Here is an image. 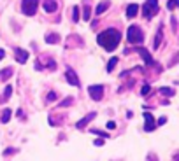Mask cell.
<instances>
[{
  "mask_svg": "<svg viewBox=\"0 0 179 161\" xmlns=\"http://www.w3.org/2000/svg\"><path fill=\"white\" fill-rule=\"evenodd\" d=\"M137 14H139V5H137V4H130V5L126 7V18L132 20V18H135Z\"/></svg>",
  "mask_w": 179,
  "mask_h": 161,
  "instance_id": "11",
  "label": "cell"
},
{
  "mask_svg": "<svg viewBox=\"0 0 179 161\" xmlns=\"http://www.w3.org/2000/svg\"><path fill=\"white\" fill-rule=\"evenodd\" d=\"M72 102H74V98H72V96H69V98H65V100L60 103V107H69V105H72Z\"/></svg>",
  "mask_w": 179,
  "mask_h": 161,
  "instance_id": "24",
  "label": "cell"
},
{
  "mask_svg": "<svg viewBox=\"0 0 179 161\" xmlns=\"http://www.w3.org/2000/svg\"><path fill=\"white\" fill-rule=\"evenodd\" d=\"M165 123H167V117H160V119H158V124H160V126H161V124H165Z\"/></svg>",
  "mask_w": 179,
  "mask_h": 161,
  "instance_id": "32",
  "label": "cell"
},
{
  "mask_svg": "<svg viewBox=\"0 0 179 161\" xmlns=\"http://www.w3.org/2000/svg\"><path fill=\"white\" fill-rule=\"evenodd\" d=\"M72 12H74V16H72V20L76 21V23H77V21H79V7H77V5H76V7H74V11H72Z\"/></svg>",
  "mask_w": 179,
  "mask_h": 161,
  "instance_id": "25",
  "label": "cell"
},
{
  "mask_svg": "<svg viewBox=\"0 0 179 161\" xmlns=\"http://www.w3.org/2000/svg\"><path fill=\"white\" fill-rule=\"evenodd\" d=\"M14 152H18V149H5V151H4V156H11V154H14Z\"/></svg>",
  "mask_w": 179,
  "mask_h": 161,
  "instance_id": "28",
  "label": "cell"
},
{
  "mask_svg": "<svg viewBox=\"0 0 179 161\" xmlns=\"http://www.w3.org/2000/svg\"><path fill=\"white\" fill-rule=\"evenodd\" d=\"M55 100H56V93H55V91L47 93V102H55Z\"/></svg>",
  "mask_w": 179,
  "mask_h": 161,
  "instance_id": "27",
  "label": "cell"
},
{
  "mask_svg": "<svg viewBox=\"0 0 179 161\" xmlns=\"http://www.w3.org/2000/svg\"><path fill=\"white\" fill-rule=\"evenodd\" d=\"M172 30H174V32L178 30V21H176V18H172Z\"/></svg>",
  "mask_w": 179,
  "mask_h": 161,
  "instance_id": "31",
  "label": "cell"
},
{
  "mask_svg": "<svg viewBox=\"0 0 179 161\" xmlns=\"http://www.w3.org/2000/svg\"><path fill=\"white\" fill-rule=\"evenodd\" d=\"M142 12H144V18H153L156 12H158V0H146L144 7H142Z\"/></svg>",
  "mask_w": 179,
  "mask_h": 161,
  "instance_id": "3",
  "label": "cell"
},
{
  "mask_svg": "<svg viewBox=\"0 0 179 161\" xmlns=\"http://www.w3.org/2000/svg\"><path fill=\"white\" fill-rule=\"evenodd\" d=\"M137 53L144 58L146 65H151V63H153V58H151V54H149V51H148L146 47H137Z\"/></svg>",
  "mask_w": 179,
  "mask_h": 161,
  "instance_id": "10",
  "label": "cell"
},
{
  "mask_svg": "<svg viewBox=\"0 0 179 161\" xmlns=\"http://www.w3.org/2000/svg\"><path fill=\"white\" fill-rule=\"evenodd\" d=\"M149 91H151V88H149V84H144V86H142V89H140V95H144V96H146V95H148Z\"/></svg>",
  "mask_w": 179,
  "mask_h": 161,
  "instance_id": "26",
  "label": "cell"
},
{
  "mask_svg": "<svg viewBox=\"0 0 179 161\" xmlns=\"http://www.w3.org/2000/svg\"><path fill=\"white\" fill-rule=\"evenodd\" d=\"M90 131H91L93 135H99L100 139H107V137H109V133H105V131H100V130H95V128H91Z\"/></svg>",
  "mask_w": 179,
  "mask_h": 161,
  "instance_id": "22",
  "label": "cell"
},
{
  "mask_svg": "<svg viewBox=\"0 0 179 161\" xmlns=\"http://www.w3.org/2000/svg\"><path fill=\"white\" fill-rule=\"evenodd\" d=\"M11 75H12V68H11V67H7V68H2V70H0V80H7Z\"/></svg>",
  "mask_w": 179,
  "mask_h": 161,
  "instance_id": "16",
  "label": "cell"
},
{
  "mask_svg": "<svg viewBox=\"0 0 179 161\" xmlns=\"http://www.w3.org/2000/svg\"><path fill=\"white\" fill-rule=\"evenodd\" d=\"M95 145H97V147H102V145H104V139H97V140H95Z\"/></svg>",
  "mask_w": 179,
  "mask_h": 161,
  "instance_id": "30",
  "label": "cell"
},
{
  "mask_svg": "<svg viewBox=\"0 0 179 161\" xmlns=\"http://www.w3.org/2000/svg\"><path fill=\"white\" fill-rule=\"evenodd\" d=\"M4 56H5V51H4V49H0V60H2Z\"/></svg>",
  "mask_w": 179,
  "mask_h": 161,
  "instance_id": "33",
  "label": "cell"
},
{
  "mask_svg": "<svg viewBox=\"0 0 179 161\" xmlns=\"http://www.w3.org/2000/svg\"><path fill=\"white\" fill-rule=\"evenodd\" d=\"M161 39H163V25H160V26H158L156 37H155V44H153V47H155V49H158V47H160V44H161Z\"/></svg>",
  "mask_w": 179,
  "mask_h": 161,
  "instance_id": "13",
  "label": "cell"
},
{
  "mask_svg": "<svg viewBox=\"0 0 179 161\" xmlns=\"http://www.w3.org/2000/svg\"><path fill=\"white\" fill-rule=\"evenodd\" d=\"M107 128H109V130H114V128H116V123H114V121H107Z\"/></svg>",
  "mask_w": 179,
  "mask_h": 161,
  "instance_id": "29",
  "label": "cell"
},
{
  "mask_svg": "<svg viewBox=\"0 0 179 161\" xmlns=\"http://www.w3.org/2000/svg\"><path fill=\"white\" fill-rule=\"evenodd\" d=\"M119 40H121V33H119L116 28H107L102 33H99V37H97V42H99L105 51H114L118 47Z\"/></svg>",
  "mask_w": 179,
  "mask_h": 161,
  "instance_id": "1",
  "label": "cell"
},
{
  "mask_svg": "<svg viewBox=\"0 0 179 161\" xmlns=\"http://www.w3.org/2000/svg\"><path fill=\"white\" fill-rule=\"evenodd\" d=\"M11 117H12V110H11V109H5V110L2 112V116H0V123L5 124V123L11 121Z\"/></svg>",
  "mask_w": 179,
  "mask_h": 161,
  "instance_id": "15",
  "label": "cell"
},
{
  "mask_svg": "<svg viewBox=\"0 0 179 161\" xmlns=\"http://www.w3.org/2000/svg\"><path fill=\"white\" fill-rule=\"evenodd\" d=\"M91 18V9H90V5H84V9H83V20L88 21Z\"/></svg>",
  "mask_w": 179,
  "mask_h": 161,
  "instance_id": "20",
  "label": "cell"
},
{
  "mask_svg": "<svg viewBox=\"0 0 179 161\" xmlns=\"http://www.w3.org/2000/svg\"><path fill=\"white\" fill-rule=\"evenodd\" d=\"M109 9V0H102L99 5H97V9H95V14H102V12H105Z\"/></svg>",
  "mask_w": 179,
  "mask_h": 161,
  "instance_id": "14",
  "label": "cell"
},
{
  "mask_svg": "<svg viewBox=\"0 0 179 161\" xmlns=\"http://www.w3.org/2000/svg\"><path fill=\"white\" fill-rule=\"evenodd\" d=\"M178 4H179V0H169V4H167V9H169V11H174V9L178 7Z\"/></svg>",
  "mask_w": 179,
  "mask_h": 161,
  "instance_id": "23",
  "label": "cell"
},
{
  "mask_svg": "<svg viewBox=\"0 0 179 161\" xmlns=\"http://www.w3.org/2000/svg\"><path fill=\"white\" fill-rule=\"evenodd\" d=\"M42 5H44V11H46V12H55V11L58 9V4H56L55 0H44Z\"/></svg>",
  "mask_w": 179,
  "mask_h": 161,
  "instance_id": "12",
  "label": "cell"
},
{
  "mask_svg": "<svg viewBox=\"0 0 179 161\" xmlns=\"http://www.w3.org/2000/svg\"><path fill=\"white\" fill-rule=\"evenodd\" d=\"M116 65H118V58H116V56H113V58L109 60V63H107V72H113Z\"/></svg>",
  "mask_w": 179,
  "mask_h": 161,
  "instance_id": "19",
  "label": "cell"
},
{
  "mask_svg": "<svg viewBox=\"0 0 179 161\" xmlns=\"http://www.w3.org/2000/svg\"><path fill=\"white\" fill-rule=\"evenodd\" d=\"M126 40L130 44H140L144 40V33H142V30H140L137 25L128 26V30H126Z\"/></svg>",
  "mask_w": 179,
  "mask_h": 161,
  "instance_id": "2",
  "label": "cell"
},
{
  "mask_svg": "<svg viewBox=\"0 0 179 161\" xmlns=\"http://www.w3.org/2000/svg\"><path fill=\"white\" fill-rule=\"evenodd\" d=\"M160 93H161L163 96H174V93H176V91H174L172 88H161V89H160Z\"/></svg>",
  "mask_w": 179,
  "mask_h": 161,
  "instance_id": "21",
  "label": "cell"
},
{
  "mask_svg": "<svg viewBox=\"0 0 179 161\" xmlns=\"http://www.w3.org/2000/svg\"><path fill=\"white\" fill-rule=\"evenodd\" d=\"M14 54H16L18 63H26V60H28V51H25L21 47H14Z\"/></svg>",
  "mask_w": 179,
  "mask_h": 161,
  "instance_id": "9",
  "label": "cell"
},
{
  "mask_svg": "<svg viewBox=\"0 0 179 161\" xmlns=\"http://www.w3.org/2000/svg\"><path fill=\"white\" fill-rule=\"evenodd\" d=\"M155 128H156L155 117H153L149 112H144V131H153Z\"/></svg>",
  "mask_w": 179,
  "mask_h": 161,
  "instance_id": "6",
  "label": "cell"
},
{
  "mask_svg": "<svg viewBox=\"0 0 179 161\" xmlns=\"http://www.w3.org/2000/svg\"><path fill=\"white\" fill-rule=\"evenodd\" d=\"M46 42L47 44H56V42H60V35L58 33H47L46 35Z\"/></svg>",
  "mask_w": 179,
  "mask_h": 161,
  "instance_id": "17",
  "label": "cell"
},
{
  "mask_svg": "<svg viewBox=\"0 0 179 161\" xmlns=\"http://www.w3.org/2000/svg\"><path fill=\"white\" fill-rule=\"evenodd\" d=\"M11 95H12V88L11 86H5V89H4V96H2V102H7L11 98Z\"/></svg>",
  "mask_w": 179,
  "mask_h": 161,
  "instance_id": "18",
  "label": "cell"
},
{
  "mask_svg": "<svg viewBox=\"0 0 179 161\" xmlns=\"http://www.w3.org/2000/svg\"><path fill=\"white\" fill-rule=\"evenodd\" d=\"M37 7H39V0H23V4H21V9L26 16H34Z\"/></svg>",
  "mask_w": 179,
  "mask_h": 161,
  "instance_id": "4",
  "label": "cell"
},
{
  "mask_svg": "<svg viewBox=\"0 0 179 161\" xmlns=\"http://www.w3.org/2000/svg\"><path fill=\"white\" fill-rule=\"evenodd\" d=\"M95 117H97V112H90V114H86V116H84V117H83L81 121H77V123H76V128L83 130V128H84L88 123H91V121L95 119Z\"/></svg>",
  "mask_w": 179,
  "mask_h": 161,
  "instance_id": "8",
  "label": "cell"
},
{
  "mask_svg": "<svg viewBox=\"0 0 179 161\" xmlns=\"http://www.w3.org/2000/svg\"><path fill=\"white\" fill-rule=\"evenodd\" d=\"M65 79H67L69 84H72V86H79V77H77V74L70 67H67V70H65Z\"/></svg>",
  "mask_w": 179,
  "mask_h": 161,
  "instance_id": "7",
  "label": "cell"
},
{
  "mask_svg": "<svg viewBox=\"0 0 179 161\" xmlns=\"http://www.w3.org/2000/svg\"><path fill=\"white\" fill-rule=\"evenodd\" d=\"M88 93H90L91 100L100 102L102 100V96H104V86H102V84H93V86L88 88Z\"/></svg>",
  "mask_w": 179,
  "mask_h": 161,
  "instance_id": "5",
  "label": "cell"
}]
</instances>
